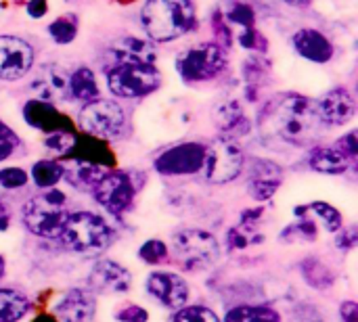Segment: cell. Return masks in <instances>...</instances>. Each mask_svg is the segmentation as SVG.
I'll use <instances>...</instances> for the list:
<instances>
[{
    "mask_svg": "<svg viewBox=\"0 0 358 322\" xmlns=\"http://www.w3.org/2000/svg\"><path fill=\"white\" fill-rule=\"evenodd\" d=\"M260 122L266 124L275 136L296 147L306 145L321 126L315 113V103L300 92H285L277 96L262 113Z\"/></svg>",
    "mask_w": 358,
    "mask_h": 322,
    "instance_id": "1",
    "label": "cell"
},
{
    "mask_svg": "<svg viewBox=\"0 0 358 322\" xmlns=\"http://www.w3.org/2000/svg\"><path fill=\"white\" fill-rule=\"evenodd\" d=\"M141 23L153 42H170L195 29V6L191 0H147Z\"/></svg>",
    "mask_w": 358,
    "mask_h": 322,
    "instance_id": "2",
    "label": "cell"
},
{
    "mask_svg": "<svg viewBox=\"0 0 358 322\" xmlns=\"http://www.w3.org/2000/svg\"><path fill=\"white\" fill-rule=\"evenodd\" d=\"M69 251L76 254H101L115 241V230L105 218L92 212H73L67 216L59 237Z\"/></svg>",
    "mask_w": 358,
    "mask_h": 322,
    "instance_id": "3",
    "label": "cell"
},
{
    "mask_svg": "<svg viewBox=\"0 0 358 322\" xmlns=\"http://www.w3.org/2000/svg\"><path fill=\"white\" fill-rule=\"evenodd\" d=\"M67 216V197L55 189H48L44 195L29 199L21 210L25 228L40 239H57Z\"/></svg>",
    "mask_w": 358,
    "mask_h": 322,
    "instance_id": "4",
    "label": "cell"
},
{
    "mask_svg": "<svg viewBox=\"0 0 358 322\" xmlns=\"http://www.w3.org/2000/svg\"><path fill=\"white\" fill-rule=\"evenodd\" d=\"M220 245L216 237L201 228H182L172 235V258L189 272H199L218 262Z\"/></svg>",
    "mask_w": 358,
    "mask_h": 322,
    "instance_id": "5",
    "label": "cell"
},
{
    "mask_svg": "<svg viewBox=\"0 0 358 322\" xmlns=\"http://www.w3.org/2000/svg\"><path fill=\"white\" fill-rule=\"evenodd\" d=\"M107 86L115 96L141 98L159 88L162 75L155 65H107Z\"/></svg>",
    "mask_w": 358,
    "mask_h": 322,
    "instance_id": "6",
    "label": "cell"
},
{
    "mask_svg": "<svg viewBox=\"0 0 358 322\" xmlns=\"http://www.w3.org/2000/svg\"><path fill=\"white\" fill-rule=\"evenodd\" d=\"M224 67H227V54L224 48L218 46L216 42H201L193 48H187L176 61V69L180 78L189 84L214 80L224 71Z\"/></svg>",
    "mask_w": 358,
    "mask_h": 322,
    "instance_id": "7",
    "label": "cell"
},
{
    "mask_svg": "<svg viewBox=\"0 0 358 322\" xmlns=\"http://www.w3.org/2000/svg\"><path fill=\"white\" fill-rule=\"evenodd\" d=\"M80 128L94 138L113 140L126 132V113L115 101L94 98L82 107Z\"/></svg>",
    "mask_w": 358,
    "mask_h": 322,
    "instance_id": "8",
    "label": "cell"
},
{
    "mask_svg": "<svg viewBox=\"0 0 358 322\" xmlns=\"http://www.w3.org/2000/svg\"><path fill=\"white\" fill-rule=\"evenodd\" d=\"M245 166V155L241 147L233 138H216L210 147H206L203 159V174L206 180L212 184H227L233 182Z\"/></svg>",
    "mask_w": 358,
    "mask_h": 322,
    "instance_id": "9",
    "label": "cell"
},
{
    "mask_svg": "<svg viewBox=\"0 0 358 322\" xmlns=\"http://www.w3.org/2000/svg\"><path fill=\"white\" fill-rule=\"evenodd\" d=\"M136 182L128 172H105L101 180L94 184L92 195L94 201L109 214H126L130 212L136 197Z\"/></svg>",
    "mask_w": 358,
    "mask_h": 322,
    "instance_id": "10",
    "label": "cell"
},
{
    "mask_svg": "<svg viewBox=\"0 0 358 322\" xmlns=\"http://www.w3.org/2000/svg\"><path fill=\"white\" fill-rule=\"evenodd\" d=\"M206 147L201 142H182L155 157V170L164 176H187L203 168Z\"/></svg>",
    "mask_w": 358,
    "mask_h": 322,
    "instance_id": "11",
    "label": "cell"
},
{
    "mask_svg": "<svg viewBox=\"0 0 358 322\" xmlns=\"http://www.w3.org/2000/svg\"><path fill=\"white\" fill-rule=\"evenodd\" d=\"M321 126H346L357 115L355 94L346 86L331 88L321 98L313 101Z\"/></svg>",
    "mask_w": 358,
    "mask_h": 322,
    "instance_id": "12",
    "label": "cell"
},
{
    "mask_svg": "<svg viewBox=\"0 0 358 322\" xmlns=\"http://www.w3.org/2000/svg\"><path fill=\"white\" fill-rule=\"evenodd\" d=\"M34 65L31 46L15 36H0V80L17 82Z\"/></svg>",
    "mask_w": 358,
    "mask_h": 322,
    "instance_id": "13",
    "label": "cell"
},
{
    "mask_svg": "<svg viewBox=\"0 0 358 322\" xmlns=\"http://www.w3.org/2000/svg\"><path fill=\"white\" fill-rule=\"evenodd\" d=\"M147 293L166 310H180L189 302V285L174 272H151L147 277Z\"/></svg>",
    "mask_w": 358,
    "mask_h": 322,
    "instance_id": "14",
    "label": "cell"
},
{
    "mask_svg": "<svg viewBox=\"0 0 358 322\" xmlns=\"http://www.w3.org/2000/svg\"><path fill=\"white\" fill-rule=\"evenodd\" d=\"M88 285L105 295H124L132 287V275L115 260H101L90 268Z\"/></svg>",
    "mask_w": 358,
    "mask_h": 322,
    "instance_id": "15",
    "label": "cell"
},
{
    "mask_svg": "<svg viewBox=\"0 0 358 322\" xmlns=\"http://www.w3.org/2000/svg\"><path fill=\"white\" fill-rule=\"evenodd\" d=\"M29 88L38 101H44V103L65 101L69 98V73L61 65L46 63L36 71Z\"/></svg>",
    "mask_w": 358,
    "mask_h": 322,
    "instance_id": "16",
    "label": "cell"
},
{
    "mask_svg": "<svg viewBox=\"0 0 358 322\" xmlns=\"http://www.w3.org/2000/svg\"><path fill=\"white\" fill-rule=\"evenodd\" d=\"M57 322H92L96 314V300L92 291L69 289L52 306Z\"/></svg>",
    "mask_w": 358,
    "mask_h": 322,
    "instance_id": "17",
    "label": "cell"
},
{
    "mask_svg": "<svg viewBox=\"0 0 358 322\" xmlns=\"http://www.w3.org/2000/svg\"><path fill=\"white\" fill-rule=\"evenodd\" d=\"M107 59V65H155L157 50L147 40L126 36L109 46Z\"/></svg>",
    "mask_w": 358,
    "mask_h": 322,
    "instance_id": "18",
    "label": "cell"
},
{
    "mask_svg": "<svg viewBox=\"0 0 358 322\" xmlns=\"http://www.w3.org/2000/svg\"><path fill=\"white\" fill-rule=\"evenodd\" d=\"M283 182V170L268 159H254L250 168L248 191L254 201H268Z\"/></svg>",
    "mask_w": 358,
    "mask_h": 322,
    "instance_id": "19",
    "label": "cell"
},
{
    "mask_svg": "<svg viewBox=\"0 0 358 322\" xmlns=\"http://www.w3.org/2000/svg\"><path fill=\"white\" fill-rule=\"evenodd\" d=\"M292 44L296 48V52L310 61V63H329L336 54V48H334V42L319 29L315 27H302L294 34L292 38Z\"/></svg>",
    "mask_w": 358,
    "mask_h": 322,
    "instance_id": "20",
    "label": "cell"
},
{
    "mask_svg": "<svg viewBox=\"0 0 358 322\" xmlns=\"http://www.w3.org/2000/svg\"><path fill=\"white\" fill-rule=\"evenodd\" d=\"M23 119L31 128L42 130L44 134L61 132V130H73V124L63 113H59L50 103L38 101V98H31L23 105Z\"/></svg>",
    "mask_w": 358,
    "mask_h": 322,
    "instance_id": "21",
    "label": "cell"
},
{
    "mask_svg": "<svg viewBox=\"0 0 358 322\" xmlns=\"http://www.w3.org/2000/svg\"><path fill=\"white\" fill-rule=\"evenodd\" d=\"M214 122H216V126L222 130V134L227 138L245 136L252 130V124H250V119H248L241 103L235 101V98L220 101L214 107Z\"/></svg>",
    "mask_w": 358,
    "mask_h": 322,
    "instance_id": "22",
    "label": "cell"
},
{
    "mask_svg": "<svg viewBox=\"0 0 358 322\" xmlns=\"http://www.w3.org/2000/svg\"><path fill=\"white\" fill-rule=\"evenodd\" d=\"M63 166V178L78 191H92L94 184L101 180V176L105 174L103 166L84 161V159H67Z\"/></svg>",
    "mask_w": 358,
    "mask_h": 322,
    "instance_id": "23",
    "label": "cell"
},
{
    "mask_svg": "<svg viewBox=\"0 0 358 322\" xmlns=\"http://www.w3.org/2000/svg\"><path fill=\"white\" fill-rule=\"evenodd\" d=\"M355 161L344 155L336 145L334 147H315L308 155V166L315 170V172H321V174H344L348 172V168L352 166Z\"/></svg>",
    "mask_w": 358,
    "mask_h": 322,
    "instance_id": "24",
    "label": "cell"
},
{
    "mask_svg": "<svg viewBox=\"0 0 358 322\" xmlns=\"http://www.w3.org/2000/svg\"><path fill=\"white\" fill-rule=\"evenodd\" d=\"M69 98L80 101L84 105L99 98V84L88 67H80L69 73Z\"/></svg>",
    "mask_w": 358,
    "mask_h": 322,
    "instance_id": "25",
    "label": "cell"
},
{
    "mask_svg": "<svg viewBox=\"0 0 358 322\" xmlns=\"http://www.w3.org/2000/svg\"><path fill=\"white\" fill-rule=\"evenodd\" d=\"M29 312V300L15 289H0V322H19Z\"/></svg>",
    "mask_w": 358,
    "mask_h": 322,
    "instance_id": "26",
    "label": "cell"
},
{
    "mask_svg": "<svg viewBox=\"0 0 358 322\" xmlns=\"http://www.w3.org/2000/svg\"><path fill=\"white\" fill-rule=\"evenodd\" d=\"M300 210H302L304 214H308V216L317 222V226H323V228H325L327 233H331V235H336V233L344 226L342 214H340L334 205H329V203L315 201V203L302 205Z\"/></svg>",
    "mask_w": 358,
    "mask_h": 322,
    "instance_id": "27",
    "label": "cell"
},
{
    "mask_svg": "<svg viewBox=\"0 0 358 322\" xmlns=\"http://www.w3.org/2000/svg\"><path fill=\"white\" fill-rule=\"evenodd\" d=\"M317 235H319L317 222H315L308 214H304L300 207H296V222L289 224V226L283 230L281 239H283V241L287 239V241H292V243H298V241H315Z\"/></svg>",
    "mask_w": 358,
    "mask_h": 322,
    "instance_id": "28",
    "label": "cell"
},
{
    "mask_svg": "<svg viewBox=\"0 0 358 322\" xmlns=\"http://www.w3.org/2000/svg\"><path fill=\"white\" fill-rule=\"evenodd\" d=\"M31 178L38 189H55L63 180V166L52 159H40L31 166Z\"/></svg>",
    "mask_w": 358,
    "mask_h": 322,
    "instance_id": "29",
    "label": "cell"
},
{
    "mask_svg": "<svg viewBox=\"0 0 358 322\" xmlns=\"http://www.w3.org/2000/svg\"><path fill=\"white\" fill-rule=\"evenodd\" d=\"M224 322H281V316L271 308L239 306L224 316Z\"/></svg>",
    "mask_w": 358,
    "mask_h": 322,
    "instance_id": "30",
    "label": "cell"
},
{
    "mask_svg": "<svg viewBox=\"0 0 358 322\" xmlns=\"http://www.w3.org/2000/svg\"><path fill=\"white\" fill-rule=\"evenodd\" d=\"M48 34L61 46L71 44L78 36V17L76 15H63V17L55 19L48 25Z\"/></svg>",
    "mask_w": 358,
    "mask_h": 322,
    "instance_id": "31",
    "label": "cell"
},
{
    "mask_svg": "<svg viewBox=\"0 0 358 322\" xmlns=\"http://www.w3.org/2000/svg\"><path fill=\"white\" fill-rule=\"evenodd\" d=\"M224 15H227V19L231 23H237L243 29L245 27H256V10H254L250 0H231Z\"/></svg>",
    "mask_w": 358,
    "mask_h": 322,
    "instance_id": "32",
    "label": "cell"
},
{
    "mask_svg": "<svg viewBox=\"0 0 358 322\" xmlns=\"http://www.w3.org/2000/svg\"><path fill=\"white\" fill-rule=\"evenodd\" d=\"M268 75V63L260 57H250L243 63V78H245V88L248 92H256L260 84Z\"/></svg>",
    "mask_w": 358,
    "mask_h": 322,
    "instance_id": "33",
    "label": "cell"
},
{
    "mask_svg": "<svg viewBox=\"0 0 358 322\" xmlns=\"http://www.w3.org/2000/svg\"><path fill=\"white\" fill-rule=\"evenodd\" d=\"M138 258H141L145 264L157 266V264H164V262L170 258V249H168V245H166L164 241L151 239V241H147L145 245H141Z\"/></svg>",
    "mask_w": 358,
    "mask_h": 322,
    "instance_id": "34",
    "label": "cell"
},
{
    "mask_svg": "<svg viewBox=\"0 0 358 322\" xmlns=\"http://www.w3.org/2000/svg\"><path fill=\"white\" fill-rule=\"evenodd\" d=\"M172 322H220L218 316L210 310V308H203V306H182L180 310L174 312Z\"/></svg>",
    "mask_w": 358,
    "mask_h": 322,
    "instance_id": "35",
    "label": "cell"
},
{
    "mask_svg": "<svg viewBox=\"0 0 358 322\" xmlns=\"http://www.w3.org/2000/svg\"><path fill=\"white\" fill-rule=\"evenodd\" d=\"M21 140L15 134V130L10 126H6L4 122H0V161H6L13 157V153L19 149Z\"/></svg>",
    "mask_w": 358,
    "mask_h": 322,
    "instance_id": "36",
    "label": "cell"
},
{
    "mask_svg": "<svg viewBox=\"0 0 358 322\" xmlns=\"http://www.w3.org/2000/svg\"><path fill=\"white\" fill-rule=\"evenodd\" d=\"M25 182H27V172L25 170H21V168H15V166H10V168H4V170H0V186H4V189H21V186H25Z\"/></svg>",
    "mask_w": 358,
    "mask_h": 322,
    "instance_id": "37",
    "label": "cell"
},
{
    "mask_svg": "<svg viewBox=\"0 0 358 322\" xmlns=\"http://www.w3.org/2000/svg\"><path fill=\"white\" fill-rule=\"evenodd\" d=\"M239 42L243 48L254 50V52H264L266 50V40L262 38V34L256 27H245L239 36Z\"/></svg>",
    "mask_w": 358,
    "mask_h": 322,
    "instance_id": "38",
    "label": "cell"
},
{
    "mask_svg": "<svg viewBox=\"0 0 358 322\" xmlns=\"http://www.w3.org/2000/svg\"><path fill=\"white\" fill-rule=\"evenodd\" d=\"M115 321L117 322H147L149 321V312L141 306H124L115 312Z\"/></svg>",
    "mask_w": 358,
    "mask_h": 322,
    "instance_id": "39",
    "label": "cell"
},
{
    "mask_svg": "<svg viewBox=\"0 0 358 322\" xmlns=\"http://www.w3.org/2000/svg\"><path fill=\"white\" fill-rule=\"evenodd\" d=\"M214 31H216V40H218L216 44L222 48H229L231 46V29L224 23V15H220V13L214 15Z\"/></svg>",
    "mask_w": 358,
    "mask_h": 322,
    "instance_id": "40",
    "label": "cell"
},
{
    "mask_svg": "<svg viewBox=\"0 0 358 322\" xmlns=\"http://www.w3.org/2000/svg\"><path fill=\"white\" fill-rule=\"evenodd\" d=\"M336 147L344 153V155H348L352 161L357 159L358 155V140H357V132L352 130V132H348L346 136H342L338 142H336Z\"/></svg>",
    "mask_w": 358,
    "mask_h": 322,
    "instance_id": "41",
    "label": "cell"
},
{
    "mask_svg": "<svg viewBox=\"0 0 358 322\" xmlns=\"http://www.w3.org/2000/svg\"><path fill=\"white\" fill-rule=\"evenodd\" d=\"M340 235H338V247L342 249H350V247H355L357 245V241H358V237H357V228L355 226H350V228H340L338 230Z\"/></svg>",
    "mask_w": 358,
    "mask_h": 322,
    "instance_id": "42",
    "label": "cell"
},
{
    "mask_svg": "<svg viewBox=\"0 0 358 322\" xmlns=\"http://www.w3.org/2000/svg\"><path fill=\"white\" fill-rule=\"evenodd\" d=\"M25 8H27V15H29L31 19H40V17L46 15L48 4H46V0H29Z\"/></svg>",
    "mask_w": 358,
    "mask_h": 322,
    "instance_id": "43",
    "label": "cell"
},
{
    "mask_svg": "<svg viewBox=\"0 0 358 322\" xmlns=\"http://www.w3.org/2000/svg\"><path fill=\"white\" fill-rule=\"evenodd\" d=\"M340 314H342L344 322H358V306L355 302H346V304H342Z\"/></svg>",
    "mask_w": 358,
    "mask_h": 322,
    "instance_id": "44",
    "label": "cell"
},
{
    "mask_svg": "<svg viewBox=\"0 0 358 322\" xmlns=\"http://www.w3.org/2000/svg\"><path fill=\"white\" fill-rule=\"evenodd\" d=\"M8 226H10V212H8V207L0 201V233L8 230Z\"/></svg>",
    "mask_w": 358,
    "mask_h": 322,
    "instance_id": "45",
    "label": "cell"
},
{
    "mask_svg": "<svg viewBox=\"0 0 358 322\" xmlns=\"http://www.w3.org/2000/svg\"><path fill=\"white\" fill-rule=\"evenodd\" d=\"M287 4H292V6H308L313 0H285Z\"/></svg>",
    "mask_w": 358,
    "mask_h": 322,
    "instance_id": "46",
    "label": "cell"
},
{
    "mask_svg": "<svg viewBox=\"0 0 358 322\" xmlns=\"http://www.w3.org/2000/svg\"><path fill=\"white\" fill-rule=\"evenodd\" d=\"M2 275H4V260H2V256H0V279H2Z\"/></svg>",
    "mask_w": 358,
    "mask_h": 322,
    "instance_id": "47",
    "label": "cell"
},
{
    "mask_svg": "<svg viewBox=\"0 0 358 322\" xmlns=\"http://www.w3.org/2000/svg\"><path fill=\"white\" fill-rule=\"evenodd\" d=\"M38 322H40V321H38Z\"/></svg>",
    "mask_w": 358,
    "mask_h": 322,
    "instance_id": "48",
    "label": "cell"
}]
</instances>
